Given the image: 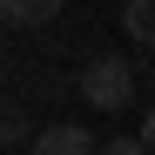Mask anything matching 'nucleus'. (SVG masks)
Masks as SVG:
<instances>
[{
	"label": "nucleus",
	"mask_w": 155,
	"mask_h": 155,
	"mask_svg": "<svg viewBox=\"0 0 155 155\" xmlns=\"http://www.w3.org/2000/svg\"><path fill=\"white\" fill-rule=\"evenodd\" d=\"M74 94H81L88 108H101V115H121L128 101H135V68L121 54H94L81 74H74Z\"/></svg>",
	"instance_id": "f257e3e1"
},
{
	"label": "nucleus",
	"mask_w": 155,
	"mask_h": 155,
	"mask_svg": "<svg viewBox=\"0 0 155 155\" xmlns=\"http://www.w3.org/2000/svg\"><path fill=\"white\" fill-rule=\"evenodd\" d=\"M34 155H101V142L88 135L81 121H47L34 135Z\"/></svg>",
	"instance_id": "f03ea898"
},
{
	"label": "nucleus",
	"mask_w": 155,
	"mask_h": 155,
	"mask_svg": "<svg viewBox=\"0 0 155 155\" xmlns=\"http://www.w3.org/2000/svg\"><path fill=\"white\" fill-rule=\"evenodd\" d=\"M68 7V0H0V14H7V27H47Z\"/></svg>",
	"instance_id": "20e7f679"
},
{
	"label": "nucleus",
	"mask_w": 155,
	"mask_h": 155,
	"mask_svg": "<svg viewBox=\"0 0 155 155\" xmlns=\"http://www.w3.org/2000/svg\"><path fill=\"white\" fill-rule=\"evenodd\" d=\"M121 27H128V41L155 47V0H128V7H121Z\"/></svg>",
	"instance_id": "39448f33"
},
{
	"label": "nucleus",
	"mask_w": 155,
	"mask_h": 155,
	"mask_svg": "<svg viewBox=\"0 0 155 155\" xmlns=\"http://www.w3.org/2000/svg\"><path fill=\"white\" fill-rule=\"evenodd\" d=\"M142 142H148V155H155V108L142 115Z\"/></svg>",
	"instance_id": "0eeeda50"
},
{
	"label": "nucleus",
	"mask_w": 155,
	"mask_h": 155,
	"mask_svg": "<svg viewBox=\"0 0 155 155\" xmlns=\"http://www.w3.org/2000/svg\"><path fill=\"white\" fill-rule=\"evenodd\" d=\"M34 135H41V128L27 121V108L7 101V115H0V142H7V155H34Z\"/></svg>",
	"instance_id": "7ed1b4c3"
},
{
	"label": "nucleus",
	"mask_w": 155,
	"mask_h": 155,
	"mask_svg": "<svg viewBox=\"0 0 155 155\" xmlns=\"http://www.w3.org/2000/svg\"><path fill=\"white\" fill-rule=\"evenodd\" d=\"M101 155H148L142 135H115V142H101Z\"/></svg>",
	"instance_id": "423d86ee"
}]
</instances>
